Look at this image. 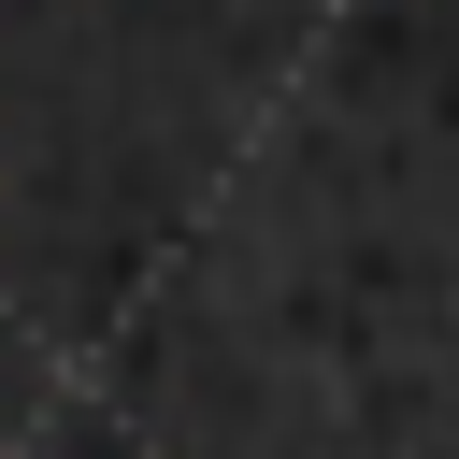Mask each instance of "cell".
Wrapping results in <instances>:
<instances>
[]
</instances>
